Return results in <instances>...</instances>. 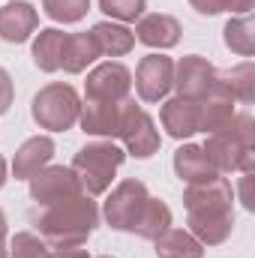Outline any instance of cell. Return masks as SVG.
<instances>
[{"mask_svg":"<svg viewBox=\"0 0 255 258\" xmlns=\"http://www.w3.org/2000/svg\"><path fill=\"white\" fill-rule=\"evenodd\" d=\"M12 99H15V84H12V75L0 66V114H6V111H9Z\"/></svg>","mask_w":255,"mask_h":258,"instance_id":"cell-29","label":"cell"},{"mask_svg":"<svg viewBox=\"0 0 255 258\" xmlns=\"http://www.w3.org/2000/svg\"><path fill=\"white\" fill-rule=\"evenodd\" d=\"M249 183H252V171L240 174V201H243V207H246V210H252V207H255L252 192H249Z\"/></svg>","mask_w":255,"mask_h":258,"instance_id":"cell-31","label":"cell"},{"mask_svg":"<svg viewBox=\"0 0 255 258\" xmlns=\"http://www.w3.org/2000/svg\"><path fill=\"white\" fill-rule=\"evenodd\" d=\"M42 9L51 21L75 24L90 12V0H42Z\"/></svg>","mask_w":255,"mask_h":258,"instance_id":"cell-26","label":"cell"},{"mask_svg":"<svg viewBox=\"0 0 255 258\" xmlns=\"http://www.w3.org/2000/svg\"><path fill=\"white\" fill-rule=\"evenodd\" d=\"M9 258H51V246L33 231H18L9 243Z\"/></svg>","mask_w":255,"mask_h":258,"instance_id":"cell-27","label":"cell"},{"mask_svg":"<svg viewBox=\"0 0 255 258\" xmlns=\"http://www.w3.org/2000/svg\"><path fill=\"white\" fill-rule=\"evenodd\" d=\"M255 0H228V12H237V15H249L252 12Z\"/></svg>","mask_w":255,"mask_h":258,"instance_id":"cell-32","label":"cell"},{"mask_svg":"<svg viewBox=\"0 0 255 258\" xmlns=\"http://www.w3.org/2000/svg\"><path fill=\"white\" fill-rule=\"evenodd\" d=\"M174 174L192 186V183H207L213 177H219V171L213 168V162L207 159V153L198 144H183L174 150Z\"/></svg>","mask_w":255,"mask_h":258,"instance_id":"cell-17","label":"cell"},{"mask_svg":"<svg viewBox=\"0 0 255 258\" xmlns=\"http://www.w3.org/2000/svg\"><path fill=\"white\" fill-rule=\"evenodd\" d=\"M30 222L51 249H75L87 243V237L99 225V207L93 195L81 192L51 207H36L30 213Z\"/></svg>","mask_w":255,"mask_h":258,"instance_id":"cell-2","label":"cell"},{"mask_svg":"<svg viewBox=\"0 0 255 258\" xmlns=\"http://www.w3.org/2000/svg\"><path fill=\"white\" fill-rule=\"evenodd\" d=\"M168 228H171V210H168V204L162 198L150 195L147 204H144V210H141V216H138V222H135V228H132V234H138L144 240H156Z\"/></svg>","mask_w":255,"mask_h":258,"instance_id":"cell-22","label":"cell"},{"mask_svg":"<svg viewBox=\"0 0 255 258\" xmlns=\"http://www.w3.org/2000/svg\"><path fill=\"white\" fill-rule=\"evenodd\" d=\"M51 258H90L84 249H51Z\"/></svg>","mask_w":255,"mask_h":258,"instance_id":"cell-33","label":"cell"},{"mask_svg":"<svg viewBox=\"0 0 255 258\" xmlns=\"http://www.w3.org/2000/svg\"><path fill=\"white\" fill-rule=\"evenodd\" d=\"M216 78L225 84V90L234 96V102L249 105L255 99V66H252V60H243V63L231 66L225 72H216Z\"/></svg>","mask_w":255,"mask_h":258,"instance_id":"cell-24","label":"cell"},{"mask_svg":"<svg viewBox=\"0 0 255 258\" xmlns=\"http://www.w3.org/2000/svg\"><path fill=\"white\" fill-rule=\"evenodd\" d=\"M3 183H6V159L0 156V189H3Z\"/></svg>","mask_w":255,"mask_h":258,"instance_id":"cell-35","label":"cell"},{"mask_svg":"<svg viewBox=\"0 0 255 258\" xmlns=\"http://www.w3.org/2000/svg\"><path fill=\"white\" fill-rule=\"evenodd\" d=\"M39 15L27 0H12L0 9V39L9 45H21L36 33Z\"/></svg>","mask_w":255,"mask_h":258,"instance_id":"cell-14","label":"cell"},{"mask_svg":"<svg viewBox=\"0 0 255 258\" xmlns=\"http://www.w3.org/2000/svg\"><path fill=\"white\" fill-rule=\"evenodd\" d=\"M180 21L165 12H144L135 21V39L144 42L147 48H174L180 42Z\"/></svg>","mask_w":255,"mask_h":258,"instance_id":"cell-12","label":"cell"},{"mask_svg":"<svg viewBox=\"0 0 255 258\" xmlns=\"http://www.w3.org/2000/svg\"><path fill=\"white\" fill-rule=\"evenodd\" d=\"M153 243H156V255L159 258H201L204 255V246L183 228H168Z\"/></svg>","mask_w":255,"mask_h":258,"instance_id":"cell-23","label":"cell"},{"mask_svg":"<svg viewBox=\"0 0 255 258\" xmlns=\"http://www.w3.org/2000/svg\"><path fill=\"white\" fill-rule=\"evenodd\" d=\"M99 258H114V255H99Z\"/></svg>","mask_w":255,"mask_h":258,"instance_id":"cell-36","label":"cell"},{"mask_svg":"<svg viewBox=\"0 0 255 258\" xmlns=\"http://www.w3.org/2000/svg\"><path fill=\"white\" fill-rule=\"evenodd\" d=\"M99 9L117 21H138L147 9L144 0H99Z\"/></svg>","mask_w":255,"mask_h":258,"instance_id":"cell-28","label":"cell"},{"mask_svg":"<svg viewBox=\"0 0 255 258\" xmlns=\"http://www.w3.org/2000/svg\"><path fill=\"white\" fill-rule=\"evenodd\" d=\"M234 96L225 90V84L216 78V84L210 87V93L204 99H198V132L210 135V132H219L222 126L231 123L234 117Z\"/></svg>","mask_w":255,"mask_h":258,"instance_id":"cell-13","label":"cell"},{"mask_svg":"<svg viewBox=\"0 0 255 258\" xmlns=\"http://www.w3.org/2000/svg\"><path fill=\"white\" fill-rule=\"evenodd\" d=\"M54 156V141L48 135H33L27 138L18 150H15V159H12V174L15 180H30L36 171H42Z\"/></svg>","mask_w":255,"mask_h":258,"instance_id":"cell-15","label":"cell"},{"mask_svg":"<svg viewBox=\"0 0 255 258\" xmlns=\"http://www.w3.org/2000/svg\"><path fill=\"white\" fill-rule=\"evenodd\" d=\"M123 159H126V150L120 144H114L111 138H102V141H87L84 147H78L69 168L75 171L81 189L87 195H102L108 192Z\"/></svg>","mask_w":255,"mask_h":258,"instance_id":"cell-4","label":"cell"},{"mask_svg":"<svg viewBox=\"0 0 255 258\" xmlns=\"http://www.w3.org/2000/svg\"><path fill=\"white\" fill-rule=\"evenodd\" d=\"M189 3L198 15H219V12H228V0H189Z\"/></svg>","mask_w":255,"mask_h":258,"instance_id":"cell-30","label":"cell"},{"mask_svg":"<svg viewBox=\"0 0 255 258\" xmlns=\"http://www.w3.org/2000/svg\"><path fill=\"white\" fill-rule=\"evenodd\" d=\"M81 192L84 189H81L75 171L66 165H45L42 171H36L30 177V198L36 207H51V204H60Z\"/></svg>","mask_w":255,"mask_h":258,"instance_id":"cell-8","label":"cell"},{"mask_svg":"<svg viewBox=\"0 0 255 258\" xmlns=\"http://www.w3.org/2000/svg\"><path fill=\"white\" fill-rule=\"evenodd\" d=\"M90 36H93L99 54H105V57H123V54L132 51V45H135V33L129 27H123V24H111V21L93 24Z\"/></svg>","mask_w":255,"mask_h":258,"instance_id":"cell-19","label":"cell"},{"mask_svg":"<svg viewBox=\"0 0 255 258\" xmlns=\"http://www.w3.org/2000/svg\"><path fill=\"white\" fill-rule=\"evenodd\" d=\"M159 120H162V126L171 138H189V135L198 132V102L174 96V99L162 102Z\"/></svg>","mask_w":255,"mask_h":258,"instance_id":"cell-18","label":"cell"},{"mask_svg":"<svg viewBox=\"0 0 255 258\" xmlns=\"http://www.w3.org/2000/svg\"><path fill=\"white\" fill-rule=\"evenodd\" d=\"M96 57H102V54H99V48H96V42H93L90 33H69L66 45H63L60 69L69 72V75H78V72H84L87 66L93 63Z\"/></svg>","mask_w":255,"mask_h":258,"instance_id":"cell-21","label":"cell"},{"mask_svg":"<svg viewBox=\"0 0 255 258\" xmlns=\"http://www.w3.org/2000/svg\"><path fill=\"white\" fill-rule=\"evenodd\" d=\"M117 138L123 141V150L135 159H147L159 150L162 138H159V129L156 120L132 99H123V108H120V126H117Z\"/></svg>","mask_w":255,"mask_h":258,"instance_id":"cell-6","label":"cell"},{"mask_svg":"<svg viewBox=\"0 0 255 258\" xmlns=\"http://www.w3.org/2000/svg\"><path fill=\"white\" fill-rule=\"evenodd\" d=\"M174 81V60L165 54H147L135 69V90L144 102H159L168 96Z\"/></svg>","mask_w":255,"mask_h":258,"instance_id":"cell-11","label":"cell"},{"mask_svg":"<svg viewBox=\"0 0 255 258\" xmlns=\"http://www.w3.org/2000/svg\"><path fill=\"white\" fill-rule=\"evenodd\" d=\"M207 159L213 162V168L222 171H255V123L252 114H234L228 126H222L219 132H210L204 147Z\"/></svg>","mask_w":255,"mask_h":258,"instance_id":"cell-3","label":"cell"},{"mask_svg":"<svg viewBox=\"0 0 255 258\" xmlns=\"http://www.w3.org/2000/svg\"><path fill=\"white\" fill-rule=\"evenodd\" d=\"M120 108H123V102H93V99H84V102H81L78 123H81V129H84L87 135L117 138Z\"/></svg>","mask_w":255,"mask_h":258,"instance_id":"cell-16","label":"cell"},{"mask_svg":"<svg viewBox=\"0 0 255 258\" xmlns=\"http://www.w3.org/2000/svg\"><path fill=\"white\" fill-rule=\"evenodd\" d=\"M216 84V66L201 54H186L180 57V63H174V81L171 87H177V96L183 99H204L210 93V87Z\"/></svg>","mask_w":255,"mask_h":258,"instance_id":"cell-10","label":"cell"},{"mask_svg":"<svg viewBox=\"0 0 255 258\" xmlns=\"http://www.w3.org/2000/svg\"><path fill=\"white\" fill-rule=\"evenodd\" d=\"M30 114H33V120L39 123V129L66 132V129H72L78 123L81 99H78V93H75L72 84L54 81V84H45V87L33 96Z\"/></svg>","mask_w":255,"mask_h":258,"instance_id":"cell-5","label":"cell"},{"mask_svg":"<svg viewBox=\"0 0 255 258\" xmlns=\"http://www.w3.org/2000/svg\"><path fill=\"white\" fill-rule=\"evenodd\" d=\"M222 39L225 45L240 54V57H252L255 54V27L249 15H237V18H228V24L222 27Z\"/></svg>","mask_w":255,"mask_h":258,"instance_id":"cell-25","label":"cell"},{"mask_svg":"<svg viewBox=\"0 0 255 258\" xmlns=\"http://www.w3.org/2000/svg\"><path fill=\"white\" fill-rule=\"evenodd\" d=\"M6 216H3V210H0V258H9V249H6Z\"/></svg>","mask_w":255,"mask_h":258,"instance_id":"cell-34","label":"cell"},{"mask_svg":"<svg viewBox=\"0 0 255 258\" xmlns=\"http://www.w3.org/2000/svg\"><path fill=\"white\" fill-rule=\"evenodd\" d=\"M132 90V72L117 60L99 63L84 81V99L93 102H123Z\"/></svg>","mask_w":255,"mask_h":258,"instance_id":"cell-9","label":"cell"},{"mask_svg":"<svg viewBox=\"0 0 255 258\" xmlns=\"http://www.w3.org/2000/svg\"><path fill=\"white\" fill-rule=\"evenodd\" d=\"M147 198H150V192H147V186L141 180H135V177L120 180L111 189V195L105 198L102 216L114 231H132L141 210H144V204H147Z\"/></svg>","mask_w":255,"mask_h":258,"instance_id":"cell-7","label":"cell"},{"mask_svg":"<svg viewBox=\"0 0 255 258\" xmlns=\"http://www.w3.org/2000/svg\"><path fill=\"white\" fill-rule=\"evenodd\" d=\"M66 36L69 33L57 30V27L39 30V36L33 39V63H36V69H42V72H57L60 69Z\"/></svg>","mask_w":255,"mask_h":258,"instance_id":"cell-20","label":"cell"},{"mask_svg":"<svg viewBox=\"0 0 255 258\" xmlns=\"http://www.w3.org/2000/svg\"><path fill=\"white\" fill-rule=\"evenodd\" d=\"M186 225L201 246H219L234 231V192L231 183L219 174L207 183H192L183 192Z\"/></svg>","mask_w":255,"mask_h":258,"instance_id":"cell-1","label":"cell"}]
</instances>
